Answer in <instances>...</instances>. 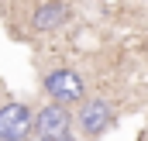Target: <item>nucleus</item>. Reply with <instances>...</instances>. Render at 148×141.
<instances>
[{
	"label": "nucleus",
	"instance_id": "obj_2",
	"mask_svg": "<svg viewBox=\"0 0 148 141\" xmlns=\"http://www.w3.org/2000/svg\"><path fill=\"white\" fill-rule=\"evenodd\" d=\"M31 131H38L41 141H66V134H69V114L62 107H45L31 120Z\"/></svg>",
	"mask_w": 148,
	"mask_h": 141
},
{
	"label": "nucleus",
	"instance_id": "obj_3",
	"mask_svg": "<svg viewBox=\"0 0 148 141\" xmlns=\"http://www.w3.org/2000/svg\"><path fill=\"white\" fill-rule=\"evenodd\" d=\"M45 86H48V93L55 97V100H83V79L69 69H59L52 72L48 79H45Z\"/></svg>",
	"mask_w": 148,
	"mask_h": 141
},
{
	"label": "nucleus",
	"instance_id": "obj_5",
	"mask_svg": "<svg viewBox=\"0 0 148 141\" xmlns=\"http://www.w3.org/2000/svg\"><path fill=\"white\" fill-rule=\"evenodd\" d=\"M62 21H66V7L62 3H45V7H38V14H35V28L38 31H52Z\"/></svg>",
	"mask_w": 148,
	"mask_h": 141
},
{
	"label": "nucleus",
	"instance_id": "obj_4",
	"mask_svg": "<svg viewBox=\"0 0 148 141\" xmlns=\"http://www.w3.org/2000/svg\"><path fill=\"white\" fill-rule=\"evenodd\" d=\"M107 124H110V107L103 103V100H90V103L83 107V127L90 134H100Z\"/></svg>",
	"mask_w": 148,
	"mask_h": 141
},
{
	"label": "nucleus",
	"instance_id": "obj_1",
	"mask_svg": "<svg viewBox=\"0 0 148 141\" xmlns=\"http://www.w3.org/2000/svg\"><path fill=\"white\" fill-rule=\"evenodd\" d=\"M31 110L21 103H7L0 107V141H24L31 131Z\"/></svg>",
	"mask_w": 148,
	"mask_h": 141
}]
</instances>
